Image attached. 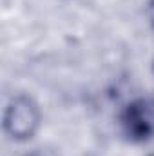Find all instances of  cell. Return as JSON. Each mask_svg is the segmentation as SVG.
Returning a JSON list of instances; mask_svg holds the SVG:
<instances>
[{
  "label": "cell",
  "mask_w": 154,
  "mask_h": 156,
  "mask_svg": "<svg viewBox=\"0 0 154 156\" xmlns=\"http://www.w3.org/2000/svg\"><path fill=\"white\" fill-rule=\"evenodd\" d=\"M31 156H54L53 153H44V151H37L35 154H31Z\"/></svg>",
  "instance_id": "277c9868"
},
{
  "label": "cell",
  "mask_w": 154,
  "mask_h": 156,
  "mask_svg": "<svg viewBox=\"0 0 154 156\" xmlns=\"http://www.w3.org/2000/svg\"><path fill=\"white\" fill-rule=\"evenodd\" d=\"M123 134L136 144L147 142L154 136V104L149 100H132L125 105L120 116Z\"/></svg>",
  "instance_id": "7a4b0ae2"
},
{
  "label": "cell",
  "mask_w": 154,
  "mask_h": 156,
  "mask_svg": "<svg viewBox=\"0 0 154 156\" xmlns=\"http://www.w3.org/2000/svg\"><path fill=\"white\" fill-rule=\"evenodd\" d=\"M147 16H149L151 26L154 27V0H149V4H147Z\"/></svg>",
  "instance_id": "3957f363"
},
{
  "label": "cell",
  "mask_w": 154,
  "mask_h": 156,
  "mask_svg": "<svg viewBox=\"0 0 154 156\" xmlns=\"http://www.w3.org/2000/svg\"><path fill=\"white\" fill-rule=\"evenodd\" d=\"M42 113L38 104L27 94L13 96L4 111V131L9 138L16 142H26L33 138L40 129Z\"/></svg>",
  "instance_id": "6da1fadb"
}]
</instances>
